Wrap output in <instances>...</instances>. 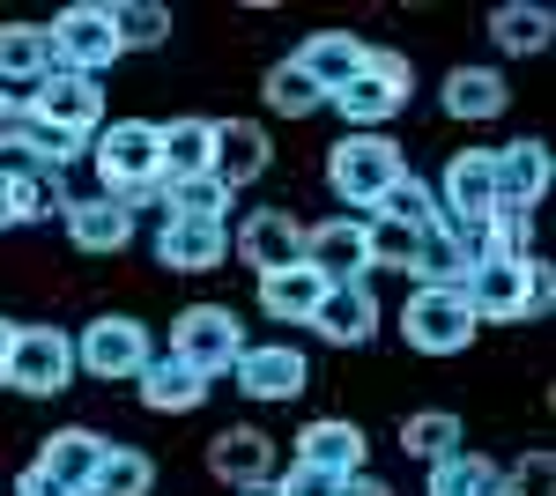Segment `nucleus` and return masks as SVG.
Wrapping results in <instances>:
<instances>
[{
  "label": "nucleus",
  "instance_id": "nucleus-1",
  "mask_svg": "<svg viewBox=\"0 0 556 496\" xmlns=\"http://www.w3.org/2000/svg\"><path fill=\"white\" fill-rule=\"evenodd\" d=\"M97 149V193L104 201H119L134 215V207H149L164 186H156V119H104L97 133H89Z\"/></svg>",
  "mask_w": 556,
  "mask_h": 496
},
{
  "label": "nucleus",
  "instance_id": "nucleus-2",
  "mask_svg": "<svg viewBox=\"0 0 556 496\" xmlns=\"http://www.w3.org/2000/svg\"><path fill=\"white\" fill-rule=\"evenodd\" d=\"M401 178H408V156H401L393 133H342V141L327 149V186H334V201L356 207V215H371Z\"/></svg>",
  "mask_w": 556,
  "mask_h": 496
},
{
  "label": "nucleus",
  "instance_id": "nucleus-3",
  "mask_svg": "<svg viewBox=\"0 0 556 496\" xmlns=\"http://www.w3.org/2000/svg\"><path fill=\"white\" fill-rule=\"evenodd\" d=\"M408 89H416V67H408V52H393V44H364V75L349 89H334L327 104L349 119V133H379L386 119H401V104H408Z\"/></svg>",
  "mask_w": 556,
  "mask_h": 496
},
{
  "label": "nucleus",
  "instance_id": "nucleus-4",
  "mask_svg": "<svg viewBox=\"0 0 556 496\" xmlns=\"http://www.w3.org/2000/svg\"><path fill=\"white\" fill-rule=\"evenodd\" d=\"M164 356H178L186 371H201L215 385V378H230V364L245 356V319L230 304H186L172 319V348Z\"/></svg>",
  "mask_w": 556,
  "mask_h": 496
},
{
  "label": "nucleus",
  "instance_id": "nucleus-5",
  "mask_svg": "<svg viewBox=\"0 0 556 496\" xmlns=\"http://www.w3.org/2000/svg\"><path fill=\"white\" fill-rule=\"evenodd\" d=\"M75 385V333L67 327H15L8 341V393L60 400Z\"/></svg>",
  "mask_w": 556,
  "mask_h": 496
},
{
  "label": "nucleus",
  "instance_id": "nucleus-6",
  "mask_svg": "<svg viewBox=\"0 0 556 496\" xmlns=\"http://www.w3.org/2000/svg\"><path fill=\"white\" fill-rule=\"evenodd\" d=\"M45 38H52V67H67V75H97V82H104V67L119 60L112 0H75V8H60V15L45 23Z\"/></svg>",
  "mask_w": 556,
  "mask_h": 496
},
{
  "label": "nucleus",
  "instance_id": "nucleus-7",
  "mask_svg": "<svg viewBox=\"0 0 556 496\" xmlns=\"http://www.w3.org/2000/svg\"><path fill=\"white\" fill-rule=\"evenodd\" d=\"M475 311L460 290H408V304H401V341L416 348V356H460V348H475Z\"/></svg>",
  "mask_w": 556,
  "mask_h": 496
},
{
  "label": "nucleus",
  "instance_id": "nucleus-8",
  "mask_svg": "<svg viewBox=\"0 0 556 496\" xmlns=\"http://www.w3.org/2000/svg\"><path fill=\"white\" fill-rule=\"evenodd\" d=\"M156 356V341H149V327L141 319H127V311H97L83 333H75V371L104 378V385H119V378H141V364Z\"/></svg>",
  "mask_w": 556,
  "mask_h": 496
},
{
  "label": "nucleus",
  "instance_id": "nucleus-9",
  "mask_svg": "<svg viewBox=\"0 0 556 496\" xmlns=\"http://www.w3.org/2000/svg\"><path fill=\"white\" fill-rule=\"evenodd\" d=\"M230 385L253 400V408H282L312 385V364H304L298 341H245V356L230 364Z\"/></svg>",
  "mask_w": 556,
  "mask_h": 496
},
{
  "label": "nucleus",
  "instance_id": "nucleus-10",
  "mask_svg": "<svg viewBox=\"0 0 556 496\" xmlns=\"http://www.w3.org/2000/svg\"><path fill=\"white\" fill-rule=\"evenodd\" d=\"M30 119L52 126V133H67V141H89V133L104 126V82H97V75L52 67V75L30 89Z\"/></svg>",
  "mask_w": 556,
  "mask_h": 496
},
{
  "label": "nucleus",
  "instance_id": "nucleus-11",
  "mask_svg": "<svg viewBox=\"0 0 556 496\" xmlns=\"http://www.w3.org/2000/svg\"><path fill=\"white\" fill-rule=\"evenodd\" d=\"M490 178H497V207H534L549 201L556 186V156L549 141H534V133H519V141H505V149H490Z\"/></svg>",
  "mask_w": 556,
  "mask_h": 496
},
{
  "label": "nucleus",
  "instance_id": "nucleus-12",
  "mask_svg": "<svg viewBox=\"0 0 556 496\" xmlns=\"http://www.w3.org/2000/svg\"><path fill=\"white\" fill-rule=\"evenodd\" d=\"M223 259H230V222H208V215H164L156 222V267L215 275Z\"/></svg>",
  "mask_w": 556,
  "mask_h": 496
},
{
  "label": "nucleus",
  "instance_id": "nucleus-13",
  "mask_svg": "<svg viewBox=\"0 0 556 496\" xmlns=\"http://www.w3.org/2000/svg\"><path fill=\"white\" fill-rule=\"evenodd\" d=\"M304 267H312L319 282H364V275H371L364 215H327V222H304Z\"/></svg>",
  "mask_w": 556,
  "mask_h": 496
},
{
  "label": "nucleus",
  "instance_id": "nucleus-14",
  "mask_svg": "<svg viewBox=\"0 0 556 496\" xmlns=\"http://www.w3.org/2000/svg\"><path fill=\"white\" fill-rule=\"evenodd\" d=\"M230 252L253 267V275H275V267H298L304 259V222L290 207H253L238 230H230Z\"/></svg>",
  "mask_w": 556,
  "mask_h": 496
},
{
  "label": "nucleus",
  "instance_id": "nucleus-15",
  "mask_svg": "<svg viewBox=\"0 0 556 496\" xmlns=\"http://www.w3.org/2000/svg\"><path fill=\"white\" fill-rule=\"evenodd\" d=\"M208 133H215L208 170L230 186V193H245V186H260V178L275 170V141H267L260 119H208Z\"/></svg>",
  "mask_w": 556,
  "mask_h": 496
},
{
  "label": "nucleus",
  "instance_id": "nucleus-16",
  "mask_svg": "<svg viewBox=\"0 0 556 496\" xmlns=\"http://www.w3.org/2000/svg\"><path fill=\"white\" fill-rule=\"evenodd\" d=\"M438 104H445V119H460V126H490V119L513 112V82H505V67L468 60V67H453L438 82Z\"/></svg>",
  "mask_w": 556,
  "mask_h": 496
},
{
  "label": "nucleus",
  "instance_id": "nucleus-17",
  "mask_svg": "<svg viewBox=\"0 0 556 496\" xmlns=\"http://www.w3.org/2000/svg\"><path fill=\"white\" fill-rule=\"evenodd\" d=\"M438 193V222H482L497 207V178H490V149H453L445 178L430 186Z\"/></svg>",
  "mask_w": 556,
  "mask_h": 496
},
{
  "label": "nucleus",
  "instance_id": "nucleus-18",
  "mask_svg": "<svg viewBox=\"0 0 556 496\" xmlns=\"http://www.w3.org/2000/svg\"><path fill=\"white\" fill-rule=\"evenodd\" d=\"M208 474H215V482H230V489H260V482H275V437L253 430V422L215 430V437H208Z\"/></svg>",
  "mask_w": 556,
  "mask_h": 496
},
{
  "label": "nucleus",
  "instance_id": "nucleus-19",
  "mask_svg": "<svg viewBox=\"0 0 556 496\" xmlns=\"http://www.w3.org/2000/svg\"><path fill=\"white\" fill-rule=\"evenodd\" d=\"M312 333H319L327 348H364V341L379 333V296H371V275H364V282H334V290L319 296Z\"/></svg>",
  "mask_w": 556,
  "mask_h": 496
},
{
  "label": "nucleus",
  "instance_id": "nucleus-20",
  "mask_svg": "<svg viewBox=\"0 0 556 496\" xmlns=\"http://www.w3.org/2000/svg\"><path fill=\"white\" fill-rule=\"evenodd\" d=\"M104 445L112 437H97V430H83V422H67V430H52L38 445V474H52L60 489H75V496H89V482H97V467H104Z\"/></svg>",
  "mask_w": 556,
  "mask_h": 496
},
{
  "label": "nucleus",
  "instance_id": "nucleus-21",
  "mask_svg": "<svg viewBox=\"0 0 556 496\" xmlns=\"http://www.w3.org/2000/svg\"><path fill=\"white\" fill-rule=\"evenodd\" d=\"M290 60H298V75L319 89V97H334V89H349L364 75V38H356V30H312Z\"/></svg>",
  "mask_w": 556,
  "mask_h": 496
},
{
  "label": "nucleus",
  "instance_id": "nucleus-22",
  "mask_svg": "<svg viewBox=\"0 0 556 496\" xmlns=\"http://www.w3.org/2000/svg\"><path fill=\"white\" fill-rule=\"evenodd\" d=\"M298 459L304 467H327V474H364L371 437H364V422H349V415H319V422L298 430Z\"/></svg>",
  "mask_w": 556,
  "mask_h": 496
},
{
  "label": "nucleus",
  "instance_id": "nucleus-23",
  "mask_svg": "<svg viewBox=\"0 0 556 496\" xmlns=\"http://www.w3.org/2000/svg\"><path fill=\"white\" fill-rule=\"evenodd\" d=\"M52 75V38L45 23H0V89L8 97H30Z\"/></svg>",
  "mask_w": 556,
  "mask_h": 496
},
{
  "label": "nucleus",
  "instance_id": "nucleus-24",
  "mask_svg": "<svg viewBox=\"0 0 556 496\" xmlns=\"http://www.w3.org/2000/svg\"><path fill=\"white\" fill-rule=\"evenodd\" d=\"M134 393H141V408H149V415H193L201 400H208V378L186 371L178 356H149L141 378H134Z\"/></svg>",
  "mask_w": 556,
  "mask_h": 496
},
{
  "label": "nucleus",
  "instance_id": "nucleus-25",
  "mask_svg": "<svg viewBox=\"0 0 556 496\" xmlns=\"http://www.w3.org/2000/svg\"><path fill=\"white\" fill-rule=\"evenodd\" d=\"M67 238H75V252H89V259H104V252H127L134 245V215L119 201H104V193H89V201H75L67 215Z\"/></svg>",
  "mask_w": 556,
  "mask_h": 496
},
{
  "label": "nucleus",
  "instance_id": "nucleus-26",
  "mask_svg": "<svg viewBox=\"0 0 556 496\" xmlns=\"http://www.w3.org/2000/svg\"><path fill=\"white\" fill-rule=\"evenodd\" d=\"M208 156H215V133H208V119H164L156 126V186H178V178H201L208 170Z\"/></svg>",
  "mask_w": 556,
  "mask_h": 496
},
{
  "label": "nucleus",
  "instance_id": "nucleus-27",
  "mask_svg": "<svg viewBox=\"0 0 556 496\" xmlns=\"http://www.w3.org/2000/svg\"><path fill=\"white\" fill-rule=\"evenodd\" d=\"M334 290V282H319L312 267H275V275H260V311L275 319V327H312V311H319V296Z\"/></svg>",
  "mask_w": 556,
  "mask_h": 496
},
{
  "label": "nucleus",
  "instance_id": "nucleus-28",
  "mask_svg": "<svg viewBox=\"0 0 556 496\" xmlns=\"http://www.w3.org/2000/svg\"><path fill=\"white\" fill-rule=\"evenodd\" d=\"M549 38H556V15L542 0H505V8H490V44H497V52L534 60V52H549Z\"/></svg>",
  "mask_w": 556,
  "mask_h": 496
},
{
  "label": "nucleus",
  "instance_id": "nucleus-29",
  "mask_svg": "<svg viewBox=\"0 0 556 496\" xmlns=\"http://www.w3.org/2000/svg\"><path fill=\"white\" fill-rule=\"evenodd\" d=\"M424 496H505V467L460 445V453H453V459H438V467H430Z\"/></svg>",
  "mask_w": 556,
  "mask_h": 496
},
{
  "label": "nucleus",
  "instance_id": "nucleus-30",
  "mask_svg": "<svg viewBox=\"0 0 556 496\" xmlns=\"http://www.w3.org/2000/svg\"><path fill=\"white\" fill-rule=\"evenodd\" d=\"M401 453L424 459V467L453 459V453H460V415H453V408H416L408 422H401Z\"/></svg>",
  "mask_w": 556,
  "mask_h": 496
},
{
  "label": "nucleus",
  "instance_id": "nucleus-31",
  "mask_svg": "<svg viewBox=\"0 0 556 496\" xmlns=\"http://www.w3.org/2000/svg\"><path fill=\"white\" fill-rule=\"evenodd\" d=\"M149 489H156V459L141 445H104V467H97L89 496H149Z\"/></svg>",
  "mask_w": 556,
  "mask_h": 496
},
{
  "label": "nucleus",
  "instance_id": "nucleus-32",
  "mask_svg": "<svg viewBox=\"0 0 556 496\" xmlns=\"http://www.w3.org/2000/svg\"><path fill=\"white\" fill-rule=\"evenodd\" d=\"M8 201H15V230L23 222H52V215H67V193H60V178L38 164H15L8 178Z\"/></svg>",
  "mask_w": 556,
  "mask_h": 496
},
{
  "label": "nucleus",
  "instance_id": "nucleus-33",
  "mask_svg": "<svg viewBox=\"0 0 556 496\" xmlns=\"http://www.w3.org/2000/svg\"><path fill=\"white\" fill-rule=\"evenodd\" d=\"M260 97L275 104V119H312V112H327V97L298 75V60H275V67L260 75Z\"/></svg>",
  "mask_w": 556,
  "mask_h": 496
},
{
  "label": "nucleus",
  "instance_id": "nucleus-34",
  "mask_svg": "<svg viewBox=\"0 0 556 496\" xmlns=\"http://www.w3.org/2000/svg\"><path fill=\"white\" fill-rule=\"evenodd\" d=\"M156 201H164V215H208V222H223V215L238 207V193H230L215 170H201V178H178V186H164Z\"/></svg>",
  "mask_w": 556,
  "mask_h": 496
},
{
  "label": "nucleus",
  "instance_id": "nucleus-35",
  "mask_svg": "<svg viewBox=\"0 0 556 496\" xmlns=\"http://www.w3.org/2000/svg\"><path fill=\"white\" fill-rule=\"evenodd\" d=\"M482 259H534V215L527 207H490L482 215Z\"/></svg>",
  "mask_w": 556,
  "mask_h": 496
},
{
  "label": "nucleus",
  "instance_id": "nucleus-36",
  "mask_svg": "<svg viewBox=\"0 0 556 496\" xmlns=\"http://www.w3.org/2000/svg\"><path fill=\"white\" fill-rule=\"evenodd\" d=\"M112 30H119V52H149V44L172 38V8H156V0H112Z\"/></svg>",
  "mask_w": 556,
  "mask_h": 496
},
{
  "label": "nucleus",
  "instance_id": "nucleus-37",
  "mask_svg": "<svg viewBox=\"0 0 556 496\" xmlns=\"http://www.w3.org/2000/svg\"><path fill=\"white\" fill-rule=\"evenodd\" d=\"M364 245H371V267H393V275H416V252H424V230H408V222H386V215H364Z\"/></svg>",
  "mask_w": 556,
  "mask_h": 496
},
{
  "label": "nucleus",
  "instance_id": "nucleus-38",
  "mask_svg": "<svg viewBox=\"0 0 556 496\" xmlns=\"http://www.w3.org/2000/svg\"><path fill=\"white\" fill-rule=\"evenodd\" d=\"M371 215H386V222H408V230H438V193H430L424 178L408 170V178H401V186H393V193H386Z\"/></svg>",
  "mask_w": 556,
  "mask_h": 496
},
{
  "label": "nucleus",
  "instance_id": "nucleus-39",
  "mask_svg": "<svg viewBox=\"0 0 556 496\" xmlns=\"http://www.w3.org/2000/svg\"><path fill=\"white\" fill-rule=\"evenodd\" d=\"M505 496H556V453H519L513 467H505Z\"/></svg>",
  "mask_w": 556,
  "mask_h": 496
},
{
  "label": "nucleus",
  "instance_id": "nucleus-40",
  "mask_svg": "<svg viewBox=\"0 0 556 496\" xmlns=\"http://www.w3.org/2000/svg\"><path fill=\"white\" fill-rule=\"evenodd\" d=\"M342 489V474H327V467H304V459H290L282 474H275V496H334Z\"/></svg>",
  "mask_w": 556,
  "mask_h": 496
},
{
  "label": "nucleus",
  "instance_id": "nucleus-41",
  "mask_svg": "<svg viewBox=\"0 0 556 496\" xmlns=\"http://www.w3.org/2000/svg\"><path fill=\"white\" fill-rule=\"evenodd\" d=\"M549 304H556V267L534 252L527 259V319H549Z\"/></svg>",
  "mask_w": 556,
  "mask_h": 496
},
{
  "label": "nucleus",
  "instance_id": "nucleus-42",
  "mask_svg": "<svg viewBox=\"0 0 556 496\" xmlns=\"http://www.w3.org/2000/svg\"><path fill=\"white\" fill-rule=\"evenodd\" d=\"M8 496H75V489H60L52 474H38V467H23V474H15V489H8Z\"/></svg>",
  "mask_w": 556,
  "mask_h": 496
},
{
  "label": "nucleus",
  "instance_id": "nucleus-43",
  "mask_svg": "<svg viewBox=\"0 0 556 496\" xmlns=\"http://www.w3.org/2000/svg\"><path fill=\"white\" fill-rule=\"evenodd\" d=\"M334 496H393V482H379V474L364 467V474H342V489H334Z\"/></svg>",
  "mask_w": 556,
  "mask_h": 496
},
{
  "label": "nucleus",
  "instance_id": "nucleus-44",
  "mask_svg": "<svg viewBox=\"0 0 556 496\" xmlns=\"http://www.w3.org/2000/svg\"><path fill=\"white\" fill-rule=\"evenodd\" d=\"M23 156H0V230H15V201H8V178H15Z\"/></svg>",
  "mask_w": 556,
  "mask_h": 496
},
{
  "label": "nucleus",
  "instance_id": "nucleus-45",
  "mask_svg": "<svg viewBox=\"0 0 556 496\" xmlns=\"http://www.w3.org/2000/svg\"><path fill=\"white\" fill-rule=\"evenodd\" d=\"M8 341H15V319H0V385H8Z\"/></svg>",
  "mask_w": 556,
  "mask_h": 496
},
{
  "label": "nucleus",
  "instance_id": "nucleus-46",
  "mask_svg": "<svg viewBox=\"0 0 556 496\" xmlns=\"http://www.w3.org/2000/svg\"><path fill=\"white\" fill-rule=\"evenodd\" d=\"M238 496H275V482H260V489H238Z\"/></svg>",
  "mask_w": 556,
  "mask_h": 496
}]
</instances>
